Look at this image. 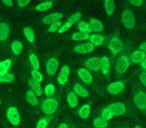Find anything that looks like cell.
Listing matches in <instances>:
<instances>
[{
	"label": "cell",
	"mask_w": 146,
	"mask_h": 128,
	"mask_svg": "<svg viewBox=\"0 0 146 128\" xmlns=\"http://www.w3.org/2000/svg\"><path fill=\"white\" fill-rule=\"evenodd\" d=\"M130 3H131L132 5H134V6H140V5H142L143 1H142V0H131Z\"/></svg>",
	"instance_id": "43"
},
{
	"label": "cell",
	"mask_w": 146,
	"mask_h": 128,
	"mask_svg": "<svg viewBox=\"0 0 146 128\" xmlns=\"http://www.w3.org/2000/svg\"><path fill=\"white\" fill-rule=\"evenodd\" d=\"M124 89V83L121 81H116L113 83L109 84L107 86V90L110 94H113V95H117V94L121 93L122 90Z\"/></svg>",
	"instance_id": "8"
},
{
	"label": "cell",
	"mask_w": 146,
	"mask_h": 128,
	"mask_svg": "<svg viewBox=\"0 0 146 128\" xmlns=\"http://www.w3.org/2000/svg\"><path fill=\"white\" fill-rule=\"evenodd\" d=\"M58 66H59V62L56 58H50L47 60L46 62V71L47 74L50 76L54 75L55 72L57 71L58 69Z\"/></svg>",
	"instance_id": "7"
},
{
	"label": "cell",
	"mask_w": 146,
	"mask_h": 128,
	"mask_svg": "<svg viewBox=\"0 0 146 128\" xmlns=\"http://www.w3.org/2000/svg\"><path fill=\"white\" fill-rule=\"evenodd\" d=\"M7 119L9 120L12 125H18L20 123V114H19L18 110L15 107H9L7 109Z\"/></svg>",
	"instance_id": "4"
},
{
	"label": "cell",
	"mask_w": 146,
	"mask_h": 128,
	"mask_svg": "<svg viewBox=\"0 0 146 128\" xmlns=\"http://www.w3.org/2000/svg\"><path fill=\"white\" fill-rule=\"evenodd\" d=\"M62 26V23H61V21H57V22L53 23V24H51L50 26H49V29L48 31L51 33L55 32V31H58L59 29H60V27Z\"/></svg>",
	"instance_id": "38"
},
{
	"label": "cell",
	"mask_w": 146,
	"mask_h": 128,
	"mask_svg": "<svg viewBox=\"0 0 146 128\" xmlns=\"http://www.w3.org/2000/svg\"><path fill=\"white\" fill-rule=\"evenodd\" d=\"M14 75L10 73H7L5 75L0 76V82L1 83H12L14 81Z\"/></svg>",
	"instance_id": "33"
},
{
	"label": "cell",
	"mask_w": 146,
	"mask_h": 128,
	"mask_svg": "<svg viewBox=\"0 0 146 128\" xmlns=\"http://www.w3.org/2000/svg\"><path fill=\"white\" fill-rule=\"evenodd\" d=\"M90 110H91V108H90L89 104H85V105L82 106L79 109V111H78L79 112V116L82 119H87L90 115Z\"/></svg>",
	"instance_id": "23"
},
{
	"label": "cell",
	"mask_w": 146,
	"mask_h": 128,
	"mask_svg": "<svg viewBox=\"0 0 146 128\" xmlns=\"http://www.w3.org/2000/svg\"><path fill=\"white\" fill-rule=\"evenodd\" d=\"M134 103L139 109L146 110V93L143 91H138L134 95Z\"/></svg>",
	"instance_id": "6"
},
{
	"label": "cell",
	"mask_w": 146,
	"mask_h": 128,
	"mask_svg": "<svg viewBox=\"0 0 146 128\" xmlns=\"http://www.w3.org/2000/svg\"><path fill=\"white\" fill-rule=\"evenodd\" d=\"M31 88H32V91L36 94V96H41V95H42V93H43L42 87H41L39 83H35Z\"/></svg>",
	"instance_id": "39"
},
{
	"label": "cell",
	"mask_w": 146,
	"mask_h": 128,
	"mask_svg": "<svg viewBox=\"0 0 146 128\" xmlns=\"http://www.w3.org/2000/svg\"><path fill=\"white\" fill-rule=\"evenodd\" d=\"M53 6V3L51 1H45V2L40 3L39 5L36 6V10L38 11H46L48 9H50Z\"/></svg>",
	"instance_id": "32"
},
{
	"label": "cell",
	"mask_w": 146,
	"mask_h": 128,
	"mask_svg": "<svg viewBox=\"0 0 146 128\" xmlns=\"http://www.w3.org/2000/svg\"><path fill=\"white\" fill-rule=\"evenodd\" d=\"M22 49H23V46L21 44V42L19 41H14V42L11 44V50L12 52L14 53L15 55H19L21 52H22Z\"/></svg>",
	"instance_id": "30"
},
{
	"label": "cell",
	"mask_w": 146,
	"mask_h": 128,
	"mask_svg": "<svg viewBox=\"0 0 146 128\" xmlns=\"http://www.w3.org/2000/svg\"><path fill=\"white\" fill-rule=\"evenodd\" d=\"M26 99H27V101H28V103L33 106L38 104V99H37L36 94L33 91H31V90H28V91L26 92Z\"/></svg>",
	"instance_id": "25"
},
{
	"label": "cell",
	"mask_w": 146,
	"mask_h": 128,
	"mask_svg": "<svg viewBox=\"0 0 146 128\" xmlns=\"http://www.w3.org/2000/svg\"><path fill=\"white\" fill-rule=\"evenodd\" d=\"M77 26H78V29L80 30V32L87 33V34H89V33L91 32L89 23L85 22V21H79Z\"/></svg>",
	"instance_id": "29"
},
{
	"label": "cell",
	"mask_w": 146,
	"mask_h": 128,
	"mask_svg": "<svg viewBox=\"0 0 146 128\" xmlns=\"http://www.w3.org/2000/svg\"><path fill=\"white\" fill-rule=\"evenodd\" d=\"M23 33H24L25 37L26 39L29 41L30 43H33L35 40V35H34V32H33V29L29 26H26L24 29H23Z\"/></svg>",
	"instance_id": "24"
},
{
	"label": "cell",
	"mask_w": 146,
	"mask_h": 128,
	"mask_svg": "<svg viewBox=\"0 0 146 128\" xmlns=\"http://www.w3.org/2000/svg\"><path fill=\"white\" fill-rule=\"evenodd\" d=\"M67 102L71 108H75L78 104V98L74 92H70L67 96Z\"/></svg>",
	"instance_id": "21"
},
{
	"label": "cell",
	"mask_w": 146,
	"mask_h": 128,
	"mask_svg": "<svg viewBox=\"0 0 146 128\" xmlns=\"http://www.w3.org/2000/svg\"><path fill=\"white\" fill-rule=\"evenodd\" d=\"M48 125V120L46 118H42L41 120H39L38 123L36 125V128H46Z\"/></svg>",
	"instance_id": "40"
},
{
	"label": "cell",
	"mask_w": 146,
	"mask_h": 128,
	"mask_svg": "<svg viewBox=\"0 0 146 128\" xmlns=\"http://www.w3.org/2000/svg\"><path fill=\"white\" fill-rule=\"evenodd\" d=\"M90 34L83 32H76L72 35V39L74 41H82V40H89L90 39Z\"/></svg>",
	"instance_id": "28"
},
{
	"label": "cell",
	"mask_w": 146,
	"mask_h": 128,
	"mask_svg": "<svg viewBox=\"0 0 146 128\" xmlns=\"http://www.w3.org/2000/svg\"><path fill=\"white\" fill-rule=\"evenodd\" d=\"M89 40L92 45H94V46H99V45H101L102 43H103L104 38L99 34H93L90 36Z\"/></svg>",
	"instance_id": "26"
},
{
	"label": "cell",
	"mask_w": 146,
	"mask_h": 128,
	"mask_svg": "<svg viewBox=\"0 0 146 128\" xmlns=\"http://www.w3.org/2000/svg\"><path fill=\"white\" fill-rule=\"evenodd\" d=\"M29 61H30V64L32 66L33 70H39L40 67V63H39V59L36 56V54L34 53H30L29 54Z\"/></svg>",
	"instance_id": "22"
},
{
	"label": "cell",
	"mask_w": 146,
	"mask_h": 128,
	"mask_svg": "<svg viewBox=\"0 0 146 128\" xmlns=\"http://www.w3.org/2000/svg\"><path fill=\"white\" fill-rule=\"evenodd\" d=\"M122 22L125 25V27L131 29L135 25V16L133 12L130 10H125L122 13Z\"/></svg>",
	"instance_id": "3"
},
{
	"label": "cell",
	"mask_w": 146,
	"mask_h": 128,
	"mask_svg": "<svg viewBox=\"0 0 146 128\" xmlns=\"http://www.w3.org/2000/svg\"><path fill=\"white\" fill-rule=\"evenodd\" d=\"M130 65V61L127 56H121L118 58L117 62H116V71L119 74H122L126 72Z\"/></svg>",
	"instance_id": "5"
},
{
	"label": "cell",
	"mask_w": 146,
	"mask_h": 128,
	"mask_svg": "<svg viewBox=\"0 0 146 128\" xmlns=\"http://www.w3.org/2000/svg\"><path fill=\"white\" fill-rule=\"evenodd\" d=\"M93 125L96 128H105L108 125V122L102 117H98L93 120Z\"/></svg>",
	"instance_id": "31"
},
{
	"label": "cell",
	"mask_w": 146,
	"mask_h": 128,
	"mask_svg": "<svg viewBox=\"0 0 146 128\" xmlns=\"http://www.w3.org/2000/svg\"><path fill=\"white\" fill-rule=\"evenodd\" d=\"M55 93V86L53 84L49 83L45 86V94L47 96H52Z\"/></svg>",
	"instance_id": "37"
},
{
	"label": "cell",
	"mask_w": 146,
	"mask_h": 128,
	"mask_svg": "<svg viewBox=\"0 0 146 128\" xmlns=\"http://www.w3.org/2000/svg\"><path fill=\"white\" fill-rule=\"evenodd\" d=\"M108 108H109V109L112 111V113L116 116L123 115V114L126 112V107L124 106L123 103H121V102H115V103H112Z\"/></svg>",
	"instance_id": "9"
},
{
	"label": "cell",
	"mask_w": 146,
	"mask_h": 128,
	"mask_svg": "<svg viewBox=\"0 0 146 128\" xmlns=\"http://www.w3.org/2000/svg\"><path fill=\"white\" fill-rule=\"evenodd\" d=\"M104 7H105V11L108 15H112L115 9V3L112 0H105L104 1Z\"/></svg>",
	"instance_id": "27"
},
{
	"label": "cell",
	"mask_w": 146,
	"mask_h": 128,
	"mask_svg": "<svg viewBox=\"0 0 146 128\" xmlns=\"http://www.w3.org/2000/svg\"><path fill=\"white\" fill-rule=\"evenodd\" d=\"M94 45H92L91 43H82L79 44L74 48V51L80 54H86V53H90L91 51H93Z\"/></svg>",
	"instance_id": "12"
},
{
	"label": "cell",
	"mask_w": 146,
	"mask_h": 128,
	"mask_svg": "<svg viewBox=\"0 0 146 128\" xmlns=\"http://www.w3.org/2000/svg\"><path fill=\"white\" fill-rule=\"evenodd\" d=\"M0 103H1V102H0Z\"/></svg>",
	"instance_id": "50"
},
{
	"label": "cell",
	"mask_w": 146,
	"mask_h": 128,
	"mask_svg": "<svg viewBox=\"0 0 146 128\" xmlns=\"http://www.w3.org/2000/svg\"><path fill=\"white\" fill-rule=\"evenodd\" d=\"M145 53L141 50H135L131 53V56H130V59H131L132 62L134 63H141L143 60H145Z\"/></svg>",
	"instance_id": "15"
},
{
	"label": "cell",
	"mask_w": 146,
	"mask_h": 128,
	"mask_svg": "<svg viewBox=\"0 0 146 128\" xmlns=\"http://www.w3.org/2000/svg\"><path fill=\"white\" fill-rule=\"evenodd\" d=\"M108 48H109V50L111 51L114 55L118 54V53L123 49V43H122V41L120 40L118 37L113 36L110 39L109 44H108Z\"/></svg>",
	"instance_id": "2"
},
{
	"label": "cell",
	"mask_w": 146,
	"mask_h": 128,
	"mask_svg": "<svg viewBox=\"0 0 146 128\" xmlns=\"http://www.w3.org/2000/svg\"><path fill=\"white\" fill-rule=\"evenodd\" d=\"M71 26H72V24H71L70 22H68V21H67V22H65L64 24H62V26H61V27H60V29L58 30V33H63V32H65V31L68 30V29L70 28Z\"/></svg>",
	"instance_id": "41"
},
{
	"label": "cell",
	"mask_w": 146,
	"mask_h": 128,
	"mask_svg": "<svg viewBox=\"0 0 146 128\" xmlns=\"http://www.w3.org/2000/svg\"><path fill=\"white\" fill-rule=\"evenodd\" d=\"M69 74H70V70H69V67L68 66H63L61 68V71L60 73L58 74L57 76V81L60 85H64L69 79Z\"/></svg>",
	"instance_id": "10"
},
{
	"label": "cell",
	"mask_w": 146,
	"mask_h": 128,
	"mask_svg": "<svg viewBox=\"0 0 146 128\" xmlns=\"http://www.w3.org/2000/svg\"><path fill=\"white\" fill-rule=\"evenodd\" d=\"M140 64H141V67L143 68V69H145V70H146V59H145V60L142 61V62L140 63Z\"/></svg>",
	"instance_id": "47"
},
{
	"label": "cell",
	"mask_w": 146,
	"mask_h": 128,
	"mask_svg": "<svg viewBox=\"0 0 146 128\" xmlns=\"http://www.w3.org/2000/svg\"><path fill=\"white\" fill-rule=\"evenodd\" d=\"M31 75H32V79L37 83H40L43 80V75L39 72V70H32Z\"/></svg>",
	"instance_id": "35"
},
{
	"label": "cell",
	"mask_w": 146,
	"mask_h": 128,
	"mask_svg": "<svg viewBox=\"0 0 146 128\" xmlns=\"http://www.w3.org/2000/svg\"><path fill=\"white\" fill-rule=\"evenodd\" d=\"M100 61H101V66H100V69H101V71L103 72V74L107 75L108 72H109V68H110L109 59H108L106 56H103L101 59H100Z\"/></svg>",
	"instance_id": "20"
},
{
	"label": "cell",
	"mask_w": 146,
	"mask_h": 128,
	"mask_svg": "<svg viewBox=\"0 0 146 128\" xmlns=\"http://www.w3.org/2000/svg\"><path fill=\"white\" fill-rule=\"evenodd\" d=\"M42 111L45 114L51 115L53 114L58 108V102L54 99V98H47L46 100H44L42 103Z\"/></svg>",
	"instance_id": "1"
},
{
	"label": "cell",
	"mask_w": 146,
	"mask_h": 128,
	"mask_svg": "<svg viewBox=\"0 0 146 128\" xmlns=\"http://www.w3.org/2000/svg\"><path fill=\"white\" fill-rule=\"evenodd\" d=\"M17 3H18L19 7L23 8V7H25L26 5H28V4H29V1H28V0H26V1H18Z\"/></svg>",
	"instance_id": "44"
},
{
	"label": "cell",
	"mask_w": 146,
	"mask_h": 128,
	"mask_svg": "<svg viewBox=\"0 0 146 128\" xmlns=\"http://www.w3.org/2000/svg\"><path fill=\"white\" fill-rule=\"evenodd\" d=\"M11 64H12V61L10 59H6V60L0 62V76L7 74L8 70L11 67Z\"/></svg>",
	"instance_id": "17"
},
{
	"label": "cell",
	"mask_w": 146,
	"mask_h": 128,
	"mask_svg": "<svg viewBox=\"0 0 146 128\" xmlns=\"http://www.w3.org/2000/svg\"><path fill=\"white\" fill-rule=\"evenodd\" d=\"M85 65L87 66V68H89L90 70H93V71H97L100 69V66H101V61L97 57H92L89 58L85 61Z\"/></svg>",
	"instance_id": "11"
},
{
	"label": "cell",
	"mask_w": 146,
	"mask_h": 128,
	"mask_svg": "<svg viewBox=\"0 0 146 128\" xmlns=\"http://www.w3.org/2000/svg\"><path fill=\"white\" fill-rule=\"evenodd\" d=\"M73 90H74V93L76 94L77 96H80V97H83V98H86L88 97V91L83 87L82 85H80L79 83H76L73 87Z\"/></svg>",
	"instance_id": "16"
},
{
	"label": "cell",
	"mask_w": 146,
	"mask_h": 128,
	"mask_svg": "<svg viewBox=\"0 0 146 128\" xmlns=\"http://www.w3.org/2000/svg\"><path fill=\"white\" fill-rule=\"evenodd\" d=\"M140 80H141L142 84H143L144 86H146V72H142V73L140 74Z\"/></svg>",
	"instance_id": "42"
},
{
	"label": "cell",
	"mask_w": 146,
	"mask_h": 128,
	"mask_svg": "<svg viewBox=\"0 0 146 128\" xmlns=\"http://www.w3.org/2000/svg\"><path fill=\"white\" fill-rule=\"evenodd\" d=\"M58 128H68V125L66 123H61L60 125L58 126Z\"/></svg>",
	"instance_id": "48"
},
{
	"label": "cell",
	"mask_w": 146,
	"mask_h": 128,
	"mask_svg": "<svg viewBox=\"0 0 146 128\" xmlns=\"http://www.w3.org/2000/svg\"><path fill=\"white\" fill-rule=\"evenodd\" d=\"M77 73H78L79 78L84 82V83L90 84L92 82V80H93V78H92V75L90 74V72L88 71L87 69H85V68H80V69L77 71Z\"/></svg>",
	"instance_id": "13"
},
{
	"label": "cell",
	"mask_w": 146,
	"mask_h": 128,
	"mask_svg": "<svg viewBox=\"0 0 146 128\" xmlns=\"http://www.w3.org/2000/svg\"><path fill=\"white\" fill-rule=\"evenodd\" d=\"M63 17L62 13H51L43 18V23L44 24H53V23L60 21V19Z\"/></svg>",
	"instance_id": "14"
},
{
	"label": "cell",
	"mask_w": 146,
	"mask_h": 128,
	"mask_svg": "<svg viewBox=\"0 0 146 128\" xmlns=\"http://www.w3.org/2000/svg\"><path fill=\"white\" fill-rule=\"evenodd\" d=\"M3 3H4L5 5H7V6H10V7L13 6V2L10 1V0H3Z\"/></svg>",
	"instance_id": "46"
},
{
	"label": "cell",
	"mask_w": 146,
	"mask_h": 128,
	"mask_svg": "<svg viewBox=\"0 0 146 128\" xmlns=\"http://www.w3.org/2000/svg\"><path fill=\"white\" fill-rule=\"evenodd\" d=\"M9 36V27L6 23L0 24V41L7 40Z\"/></svg>",
	"instance_id": "19"
},
{
	"label": "cell",
	"mask_w": 146,
	"mask_h": 128,
	"mask_svg": "<svg viewBox=\"0 0 146 128\" xmlns=\"http://www.w3.org/2000/svg\"><path fill=\"white\" fill-rule=\"evenodd\" d=\"M113 116H114V114L112 113V111L108 107L107 108H104V109L102 110V112H101V117L103 118V119H105L106 121H108V120L112 119V118H113Z\"/></svg>",
	"instance_id": "34"
},
{
	"label": "cell",
	"mask_w": 146,
	"mask_h": 128,
	"mask_svg": "<svg viewBox=\"0 0 146 128\" xmlns=\"http://www.w3.org/2000/svg\"><path fill=\"white\" fill-rule=\"evenodd\" d=\"M89 25L90 29L93 32H100V31L103 30V24L98 19H91V21L89 22Z\"/></svg>",
	"instance_id": "18"
},
{
	"label": "cell",
	"mask_w": 146,
	"mask_h": 128,
	"mask_svg": "<svg viewBox=\"0 0 146 128\" xmlns=\"http://www.w3.org/2000/svg\"><path fill=\"white\" fill-rule=\"evenodd\" d=\"M139 50L143 51L144 53L146 52V42H143V43H141V44H140V46H139Z\"/></svg>",
	"instance_id": "45"
},
{
	"label": "cell",
	"mask_w": 146,
	"mask_h": 128,
	"mask_svg": "<svg viewBox=\"0 0 146 128\" xmlns=\"http://www.w3.org/2000/svg\"><path fill=\"white\" fill-rule=\"evenodd\" d=\"M81 18V13L80 12H75L74 14H72L70 17H69V19L67 21L68 22H70L71 24H74V23H77L79 22V19Z\"/></svg>",
	"instance_id": "36"
},
{
	"label": "cell",
	"mask_w": 146,
	"mask_h": 128,
	"mask_svg": "<svg viewBox=\"0 0 146 128\" xmlns=\"http://www.w3.org/2000/svg\"><path fill=\"white\" fill-rule=\"evenodd\" d=\"M134 128H141V127H140L139 125H136V126H135V127H134Z\"/></svg>",
	"instance_id": "49"
}]
</instances>
